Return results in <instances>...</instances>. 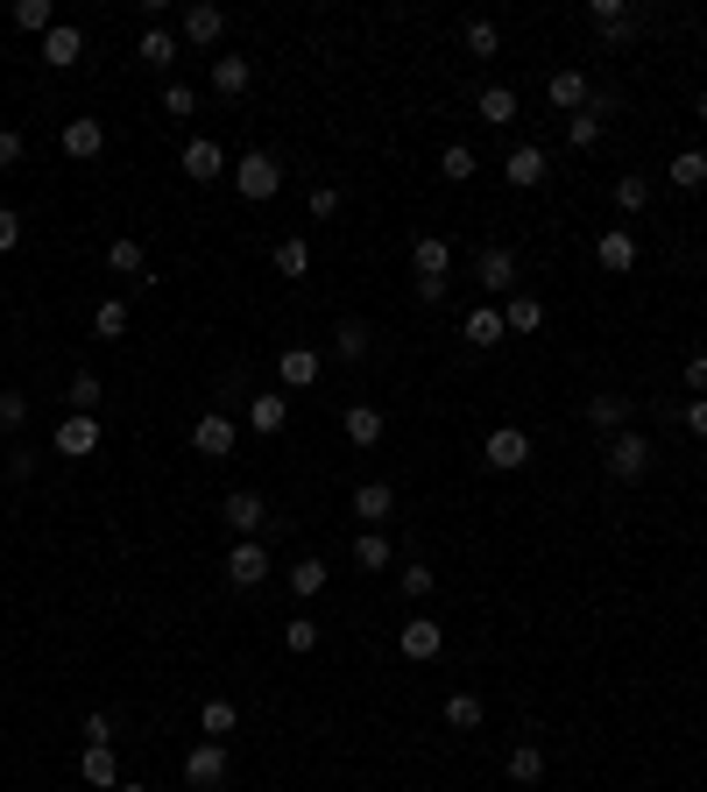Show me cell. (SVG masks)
I'll list each match as a JSON object with an SVG mask.
<instances>
[{
  "label": "cell",
  "instance_id": "5",
  "mask_svg": "<svg viewBox=\"0 0 707 792\" xmlns=\"http://www.w3.org/2000/svg\"><path fill=\"white\" fill-rule=\"evenodd\" d=\"M602 460H608V474H616V481H644V474H652V439L629 424V432H616L602 447Z\"/></svg>",
  "mask_w": 707,
  "mask_h": 792
},
{
  "label": "cell",
  "instance_id": "12",
  "mask_svg": "<svg viewBox=\"0 0 707 792\" xmlns=\"http://www.w3.org/2000/svg\"><path fill=\"white\" fill-rule=\"evenodd\" d=\"M545 100H552V107H559L566 121H573V113H580L587 100H595V86H587V71H580V64H559V71L545 79Z\"/></svg>",
  "mask_w": 707,
  "mask_h": 792
},
{
  "label": "cell",
  "instance_id": "59",
  "mask_svg": "<svg viewBox=\"0 0 707 792\" xmlns=\"http://www.w3.org/2000/svg\"><path fill=\"white\" fill-rule=\"evenodd\" d=\"M113 792H149V785H135V779H121V785H113Z\"/></svg>",
  "mask_w": 707,
  "mask_h": 792
},
{
  "label": "cell",
  "instance_id": "54",
  "mask_svg": "<svg viewBox=\"0 0 707 792\" xmlns=\"http://www.w3.org/2000/svg\"><path fill=\"white\" fill-rule=\"evenodd\" d=\"M333 212H340V191L319 184V191H312V220H333Z\"/></svg>",
  "mask_w": 707,
  "mask_h": 792
},
{
  "label": "cell",
  "instance_id": "20",
  "mask_svg": "<svg viewBox=\"0 0 707 792\" xmlns=\"http://www.w3.org/2000/svg\"><path fill=\"white\" fill-rule=\"evenodd\" d=\"M545 170H552V163H545V149H538V142H517V149H509V157H503V178L517 184V191L545 184Z\"/></svg>",
  "mask_w": 707,
  "mask_h": 792
},
{
  "label": "cell",
  "instance_id": "57",
  "mask_svg": "<svg viewBox=\"0 0 707 792\" xmlns=\"http://www.w3.org/2000/svg\"><path fill=\"white\" fill-rule=\"evenodd\" d=\"M8 474H14V481H29V474H36V453L14 447V453H8Z\"/></svg>",
  "mask_w": 707,
  "mask_h": 792
},
{
  "label": "cell",
  "instance_id": "19",
  "mask_svg": "<svg viewBox=\"0 0 707 792\" xmlns=\"http://www.w3.org/2000/svg\"><path fill=\"white\" fill-rule=\"evenodd\" d=\"M629 411H637V403L616 397V390H595V397H587V424H595V432H608V439L629 432Z\"/></svg>",
  "mask_w": 707,
  "mask_h": 792
},
{
  "label": "cell",
  "instance_id": "41",
  "mask_svg": "<svg viewBox=\"0 0 707 792\" xmlns=\"http://www.w3.org/2000/svg\"><path fill=\"white\" fill-rule=\"evenodd\" d=\"M14 29H29V36H50V29H57L50 0H14Z\"/></svg>",
  "mask_w": 707,
  "mask_h": 792
},
{
  "label": "cell",
  "instance_id": "43",
  "mask_svg": "<svg viewBox=\"0 0 707 792\" xmlns=\"http://www.w3.org/2000/svg\"><path fill=\"white\" fill-rule=\"evenodd\" d=\"M283 651H291V659L319 651V623H312V615H291V623H283Z\"/></svg>",
  "mask_w": 707,
  "mask_h": 792
},
{
  "label": "cell",
  "instance_id": "23",
  "mask_svg": "<svg viewBox=\"0 0 707 792\" xmlns=\"http://www.w3.org/2000/svg\"><path fill=\"white\" fill-rule=\"evenodd\" d=\"M354 517H361V524L396 517V489H390V481H361V489H354Z\"/></svg>",
  "mask_w": 707,
  "mask_h": 792
},
{
  "label": "cell",
  "instance_id": "1",
  "mask_svg": "<svg viewBox=\"0 0 707 792\" xmlns=\"http://www.w3.org/2000/svg\"><path fill=\"white\" fill-rule=\"evenodd\" d=\"M446 269H453V241L446 234H417L411 241V277H417V298L425 304L446 298Z\"/></svg>",
  "mask_w": 707,
  "mask_h": 792
},
{
  "label": "cell",
  "instance_id": "52",
  "mask_svg": "<svg viewBox=\"0 0 707 792\" xmlns=\"http://www.w3.org/2000/svg\"><path fill=\"white\" fill-rule=\"evenodd\" d=\"M163 113H199V92H191V86H163Z\"/></svg>",
  "mask_w": 707,
  "mask_h": 792
},
{
  "label": "cell",
  "instance_id": "35",
  "mask_svg": "<svg viewBox=\"0 0 707 792\" xmlns=\"http://www.w3.org/2000/svg\"><path fill=\"white\" fill-rule=\"evenodd\" d=\"M199 729H205L213 743H226V736L241 729V708H234V701H205V708H199Z\"/></svg>",
  "mask_w": 707,
  "mask_h": 792
},
{
  "label": "cell",
  "instance_id": "11",
  "mask_svg": "<svg viewBox=\"0 0 707 792\" xmlns=\"http://www.w3.org/2000/svg\"><path fill=\"white\" fill-rule=\"evenodd\" d=\"M396 651H404V659H411V665H432V659H438V651H446V630H438V623H432V615H411V623H404V630H396Z\"/></svg>",
  "mask_w": 707,
  "mask_h": 792
},
{
  "label": "cell",
  "instance_id": "49",
  "mask_svg": "<svg viewBox=\"0 0 707 792\" xmlns=\"http://www.w3.org/2000/svg\"><path fill=\"white\" fill-rule=\"evenodd\" d=\"M79 736H85V750H92V743H113V714H107V708H92L85 722H79Z\"/></svg>",
  "mask_w": 707,
  "mask_h": 792
},
{
  "label": "cell",
  "instance_id": "16",
  "mask_svg": "<svg viewBox=\"0 0 707 792\" xmlns=\"http://www.w3.org/2000/svg\"><path fill=\"white\" fill-rule=\"evenodd\" d=\"M220 36H226V8H213V0H191V8H184V43H191V50H213Z\"/></svg>",
  "mask_w": 707,
  "mask_h": 792
},
{
  "label": "cell",
  "instance_id": "37",
  "mask_svg": "<svg viewBox=\"0 0 707 792\" xmlns=\"http://www.w3.org/2000/svg\"><path fill=\"white\" fill-rule=\"evenodd\" d=\"M79 771H85V785H121V764H113V743H92Z\"/></svg>",
  "mask_w": 707,
  "mask_h": 792
},
{
  "label": "cell",
  "instance_id": "8",
  "mask_svg": "<svg viewBox=\"0 0 707 792\" xmlns=\"http://www.w3.org/2000/svg\"><path fill=\"white\" fill-rule=\"evenodd\" d=\"M220 517H226V531H234V538H262V531H270V502H262L255 489H234V495L220 502Z\"/></svg>",
  "mask_w": 707,
  "mask_h": 792
},
{
  "label": "cell",
  "instance_id": "25",
  "mask_svg": "<svg viewBox=\"0 0 707 792\" xmlns=\"http://www.w3.org/2000/svg\"><path fill=\"white\" fill-rule=\"evenodd\" d=\"M178 50H184V36H170V29H142V43H135V57L149 71H170L178 64Z\"/></svg>",
  "mask_w": 707,
  "mask_h": 792
},
{
  "label": "cell",
  "instance_id": "53",
  "mask_svg": "<svg viewBox=\"0 0 707 792\" xmlns=\"http://www.w3.org/2000/svg\"><path fill=\"white\" fill-rule=\"evenodd\" d=\"M14 241H22V212H14V205H0V255H8Z\"/></svg>",
  "mask_w": 707,
  "mask_h": 792
},
{
  "label": "cell",
  "instance_id": "44",
  "mask_svg": "<svg viewBox=\"0 0 707 792\" xmlns=\"http://www.w3.org/2000/svg\"><path fill=\"white\" fill-rule=\"evenodd\" d=\"M446 722H453V729H482V722H488V708L474 701V693H446Z\"/></svg>",
  "mask_w": 707,
  "mask_h": 792
},
{
  "label": "cell",
  "instance_id": "47",
  "mask_svg": "<svg viewBox=\"0 0 707 792\" xmlns=\"http://www.w3.org/2000/svg\"><path fill=\"white\" fill-rule=\"evenodd\" d=\"M616 205H623V212H644V205H652V178H637V170L616 178Z\"/></svg>",
  "mask_w": 707,
  "mask_h": 792
},
{
  "label": "cell",
  "instance_id": "13",
  "mask_svg": "<svg viewBox=\"0 0 707 792\" xmlns=\"http://www.w3.org/2000/svg\"><path fill=\"white\" fill-rule=\"evenodd\" d=\"M241 447V432H234V418H220V411H205L199 424H191V453H205V460H226Z\"/></svg>",
  "mask_w": 707,
  "mask_h": 792
},
{
  "label": "cell",
  "instance_id": "56",
  "mask_svg": "<svg viewBox=\"0 0 707 792\" xmlns=\"http://www.w3.org/2000/svg\"><path fill=\"white\" fill-rule=\"evenodd\" d=\"M686 432H694V439H707V397H694V403H686Z\"/></svg>",
  "mask_w": 707,
  "mask_h": 792
},
{
  "label": "cell",
  "instance_id": "15",
  "mask_svg": "<svg viewBox=\"0 0 707 792\" xmlns=\"http://www.w3.org/2000/svg\"><path fill=\"white\" fill-rule=\"evenodd\" d=\"M276 375H283V390H312V382L326 375V354H319V347H283Z\"/></svg>",
  "mask_w": 707,
  "mask_h": 792
},
{
  "label": "cell",
  "instance_id": "48",
  "mask_svg": "<svg viewBox=\"0 0 707 792\" xmlns=\"http://www.w3.org/2000/svg\"><path fill=\"white\" fill-rule=\"evenodd\" d=\"M566 142H573V149H595V142H602V113H573V121H566Z\"/></svg>",
  "mask_w": 707,
  "mask_h": 792
},
{
  "label": "cell",
  "instance_id": "10",
  "mask_svg": "<svg viewBox=\"0 0 707 792\" xmlns=\"http://www.w3.org/2000/svg\"><path fill=\"white\" fill-rule=\"evenodd\" d=\"M178 163H184V178H191V184H213V178H226V170H234V163H226V149L213 142V134H191Z\"/></svg>",
  "mask_w": 707,
  "mask_h": 792
},
{
  "label": "cell",
  "instance_id": "21",
  "mask_svg": "<svg viewBox=\"0 0 707 792\" xmlns=\"http://www.w3.org/2000/svg\"><path fill=\"white\" fill-rule=\"evenodd\" d=\"M79 57H85V29L57 22V29L43 36V64H50V71H71V64H79Z\"/></svg>",
  "mask_w": 707,
  "mask_h": 792
},
{
  "label": "cell",
  "instance_id": "24",
  "mask_svg": "<svg viewBox=\"0 0 707 792\" xmlns=\"http://www.w3.org/2000/svg\"><path fill=\"white\" fill-rule=\"evenodd\" d=\"M248 86H255V64H248V57H213V92L220 100H241Z\"/></svg>",
  "mask_w": 707,
  "mask_h": 792
},
{
  "label": "cell",
  "instance_id": "2",
  "mask_svg": "<svg viewBox=\"0 0 707 792\" xmlns=\"http://www.w3.org/2000/svg\"><path fill=\"white\" fill-rule=\"evenodd\" d=\"M474 283H482L488 298H517V283H524V255H517V248H503V241H488L482 255H474Z\"/></svg>",
  "mask_w": 707,
  "mask_h": 792
},
{
  "label": "cell",
  "instance_id": "29",
  "mask_svg": "<svg viewBox=\"0 0 707 792\" xmlns=\"http://www.w3.org/2000/svg\"><path fill=\"white\" fill-rule=\"evenodd\" d=\"M107 269H113V277H135V283H142V277H149V255H142V241H135V234H121V241L107 248Z\"/></svg>",
  "mask_w": 707,
  "mask_h": 792
},
{
  "label": "cell",
  "instance_id": "30",
  "mask_svg": "<svg viewBox=\"0 0 707 792\" xmlns=\"http://www.w3.org/2000/svg\"><path fill=\"white\" fill-rule=\"evenodd\" d=\"M503 325H509V333H538V325H545V304L531 298V291H517V298H503Z\"/></svg>",
  "mask_w": 707,
  "mask_h": 792
},
{
  "label": "cell",
  "instance_id": "27",
  "mask_svg": "<svg viewBox=\"0 0 707 792\" xmlns=\"http://www.w3.org/2000/svg\"><path fill=\"white\" fill-rule=\"evenodd\" d=\"M474 113H482L488 128H509V121H517V92H509V86H482V92H474Z\"/></svg>",
  "mask_w": 707,
  "mask_h": 792
},
{
  "label": "cell",
  "instance_id": "14",
  "mask_svg": "<svg viewBox=\"0 0 707 792\" xmlns=\"http://www.w3.org/2000/svg\"><path fill=\"white\" fill-rule=\"evenodd\" d=\"M50 453H64V460H85V453H100V424L79 418V411H64V424L50 432Z\"/></svg>",
  "mask_w": 707,
  "mask_h": 792
},
{
  "label": "cell",
  "instance_id": "31",
  "mask_svg": "<svg viewBox=\"0 0 707 792\" xmlns=\"http://www.w3.org/2000/svg\"><path fill=\"white\" fill-rule=\"evenodd\" d=\"M503 333H509V325H503L495 304H474V312H467V347H503Z\"/></svg>",
  "mask_w": 707,
  "mask_h": 792
},
{
  "label": "cell",
  "instance_id": "40",
  "mask_svg": "<svg viewBox=\"0 0 707 792\" xmlns=\"http://www.w3.org/2000/svg\"><path fill=\"white\" fill-rule=\"evenodd\" d=\"M92 333H100V340H128V298H107L100 312H92Z\"/></svg>",
  "mask_w": 707,
  "mask_h": 792
},
{
  "label": "cell",
  "instance_id": "17",
  "mask_svg": "<svg viewBox=\"0 0 707 792\" xmlns=\"http://www.w3.org/2000/svg\"><path fill=\"white\" fill-rule=\"evenodd\" d=\"M64 157H71V163L107 157V128L92 121V113H71V121H64Z\"/></svg>",
  "mask_w": 707,
  "mask_h": 792
},
{
  "label": "cell",
  "instance_id": "58",
  "mask_svg": "<svg viewBox=\"0 0 707 792\" xmlns=\"http://www.w3.org/2000/svg\"><path fill=\"white\" fill-rule=\"evenodd\" d=\"M694 121H700V128H707V92H700V100H694Z\"/></svg>",
  "mask_w": 707,
  "mask_h": 792
},
{
  "label": "cell",
  "instance_id": "46",
  "mask_svg": "<svg viewBox=\"0 0 707 792\" xmlns=\"http://www.w3.org/2000/svg\"><path fill=\"white\" fill-rule=\"evenodd\" d=\"M333 354H340V361H361V354H368V325H361V319H347V325L333 333Z\"/></svg>",
  "mask_w": 707,
  "mask_h": 792
},
{
  "label": "cell",
  "instance_id": "4",
  "mask_svg": "<svg viewBox=\"0 0 707 792\" xmlns=\"http://www.w3.org/2000/svg\"><path fill=\"white\" fill-rule=\"evenodd\" d=\"M587 22H595L602 50H629V43H637V29H644V14L629 8V0H587Z\"/></svg>",
  "mask_w": 707,
  "mask_h": 792
},
{
  "label": "cell",
  "instance_id": "28",
  "mask_svg": "<svg viewBox=\"0 0 707 792\" xmlns=\"http://www.w3.org/2000/svg\"><path fill=\"white\" fill-rule=\"evenodd\" d=\"M283 418H291V397H248V424H255V432L262 439H270V432H283Z\"/></svg>",
  "mask_w": 707,
  "mask_h": 792
},
{
  "label": "cell",
  "instance_id": "38",
  "mask_svg": "<svg viewBox=\"0 0 707 792\" xmlns=\"http://www.w3.org/2000/svg\"><path fill=\"white\" fill-rule=\"evenodd\" d=\"M461 43H467V57H495V50H503V29H495L488 14H474V22L461 29Z\"/></svg>",
  "mask_w": 707,
  "mask_h": 792
},
{
  "label": "cell",
  "instance_id": "32",
  "mask_svg": "<svg viewBox=\"0 0 707 792\" xmlns=\"http://www.w3.org/2000/svg\"><path fill=\"white\" fill-rule=\"evenodd\" d=\"M665 178H673L679 191H700L707 184V149H679V157L665 163Z\"/></svg>",
  "mask_w": 707,
  "mask_h": 792
},
{
  "label": "cell",
  "instance_id": "6",
  "mask_svg": "<svg viewBox=\"0 0 707 792\" xmlns=\"http://www.w3.org/2000/svg\"><path fill=\"white\" fill-rule=\"evenodd\" d=\"M482 460L495 474H517V468H531V432L524 424H495L488 432V447H482Z\"/></svg>",
  "mask_w": 707,
  "mask_h": 792
},
{
  "label": "cell",
  "instance_id": "60",
  "mask_svg": "<svg viewBox=\"0 0 707 792\" xmlns=\"http://www.w3.org/2000/svg\"><path fill=\"white\" fill-rule=\"evenodd\" d=\"M700 298H707V291H700Z\"/></svg>",
  "mask_w": 707,
  "mask_h": 792
},
{
  "label": "cell",
  "instance_id": "7",
  "mask_svg": "<svg viewBox=\"0 0 707 792\" xmlns=\"http://www.w3.org/2000/svg\"><path fill=\"white\" fill-rule=\"evenodd\" d=\"M270 567H276V559H270L262 538H234V552H226V581H234V588H262Z\"/></svg>",
  "mask_w": 707,
  "mask_h": 792
},
{
  "label": "cell",
  "instance_id": "9",
  "mask_svg": "<svg viewBox=\"0 0 707 792\" xmlns=\"http://www.w3.org/2000/svg\"><path fill=\"white\" fill-rule=\"evenodd\" d=\"M184 779L199 785V792H220V785H226V743H213V736L191 743V750H184Z\"/></svg>",
  "mask_w": 707,
  "mask_h": 792
},
{
  "label": "cell",
  "instance_id": "51",
  "mask_svg": "<svg viewBox=\"0 0 707 792\" xmlns=\"http://www.w3.org/2000/svg\"><path fill=\"white\" fill-rule=\"evenodd\" d=\"M29 157V142H22V128H0V170H14Z\"/></svg>",
  "mask_w": 707,
  "mask_h": 792
},
{
  "label": "cell",
  "instance_id": "26",
  "mask_svg": "<svg viewBox=\"0 0 707 792\" xmlns=\"http://www.w3.org/2000/svg\"><path fill=\"white\" fill-rule=\"evenodd\" d=\"M503 771H509L524 792H538V785H545V750H538V743H517V750L503 758Z\"/></svg>",
  "mask_w": 707,
  "mask_h": 792
},
{
  "label": "cell",
  "instance_id": "3",
  "mask_svg": "<svg viewBox=\"0 0 707 792\" xmlns=\"http://www.w3.org/2000/svg\"><path fill=\"white\" fill-rule=\"evenodd\" d=\"M234 184H241V199H248V205H270L276 191H283V163L270 157V149H241Z\"/></svg>",
  "mask_w": 707,
  "mask_h": 792
},
{
  "label": "cell",
  "instance_id": "33",
  "mask_svg": "<svg viewBox=\"0 0 707 792\" xmlns=\"http://www.w3.org/2000/svg\"><path fill=\"white\" fill-rule=\"evenodd\" d=\"M326 581H333V567H326V559H297V567H291V594H297V602L326 594Z\"/></svg>",
  "mask_w": 707,
  "mask_h": 792
},
{
  "label": "cell",
  "instance_id": "36",
  "mask_svg": "<svg viewBox=\"0 0 707 792\" xmlns=\"http://www.w3.org/2000/svg\"><path fill=\"white\" fill-rule=\"evenodd\" d=\"M100 397H107V382L92 375V369H79V375H71V390H64V403H71L79 418H92V411H100Z\"/></svg>",
  "mask_w": 707,
  "mask_h": 792
},
{
  "label": "cell",
  "instance_id": "18",
  "mask_svg": "<svg viewBox=\"0 0 707 792\" xmlns=\"http://www.w3.org/2000/svg\"><path fill=\"white\" fill-rule=\"evenodd\" d=\"M595 262L608 269V277H629V269H637V234H629V227H608V234L595 241Z\"/></svg>",
  "mask_w": 707,
  "mask_h": 792
},
{
  "label": "cell",
  "instance_id": "39",
  "mask_svg": "<svg viewBox=\"0 0 707 792\" xmlns=\"http://www.w3.org/2000/svg\"><path fill=\"white\" fill-rule=\"evenodd\" d=\"M354 567H361V573H382V567H390V538H382V531H361V538H354Z\"/></svg>",
  "mask_w": 707,
  "mask_h": 792
},
{
  "label": "cell",
  "instance_id": "61",
  "mask_svg": "<svg viewBox=\"0 0 707 792\" xmlns=\"http://www.w3.org/2000/svg\"><path fill=\"white\" fill-rule=\"evenodd\" d=\"M538 792H545V785H538Z\"/></svg>",
  "mask_w": 707,
  "mask_h": 792
},
{
  "label": "cell",
  "instance_id": "34",
  "mask_svg": "<svg viewBox=\"0 0 707 792\" xmlns=\"http://www.w3.org/2000/svg\"><path fill=\"white\" fill-rule=\"evenodd\" d=\"M276 277H312V241L304 234H291V241H276Z\"/></svg>",
  "mask_w": 707,
  "mask_h": 792
},
{
  "label": "cell",
  "instance_id": "45",
  "mask_svg": "<svg viewBox=\"0 0 707 792\" xmlns=\"http://www.w3.org/2000/svg\"><path fill=\"white\" fill-rule=\"evenodd\" d=\"M396 588H404V602H425V594L438 588V573H432V567H417V559H411V567H396Z\"/></svg>",
  "mask_w": 707,
  "mask_h": 792
},
{
  "label": "cell",
  "instance_id": "42",
  "mask_svg": "<svg viewBox=\"0 0 707 792\" xmlns=\"http://www.w3.org/2000/svg\"><path fill=\"white\" fill-rule=\"evenodd\" d=\"M474 170H482V163H474V149H467V142H453L446 157H438V178H446V184H467Z\"/></svg>",
  "mask_w": 707,
  "mask_h": 792
},
{
  "label": "cell",
  "instance_id": "55",
  "mask_svg": "<svg viewBox=\"0 0 707 792\" xmlns=\"http://www.w3.org/2000/svg\"><path fill=\"white\" fill-rule=\"evenodd\" d=\"M686 390H694V397H707V354H694V361H686Z\"/></svg>",
  "mask_w": 707,
  "mask_h": 792
},
{
  "label": "cell",
  "instance_id": "22",
  "mask_svg": "<svg viewBox=\"0 0 707 792\" xmlns=\"http://www.w3.org/2000/svg\"><path fill=\"white\" fill-rule=\"evenodd\" d=\"M382 424L390 418H382L375 403H347V411H340V432H347L354 447H382Z\"/></svg>",
  "mask_w": 707,
  "mask_h": 792
},
{
  "label": "cell",
  "instance_id": "50",
  "mask_svg": "<svg viewBox=\"0 0 707 792\" xmlns=\"http://www.w3.org/2000/svg\"><path fill=\"white\" fill-rule=\"evenodd\" d=\"M0 424H8V432H22V424H29V397H22V390L0 397Z\"/></svg>",
  "mask_w": 707,
  "mask_h": 792
}]
</instances>
